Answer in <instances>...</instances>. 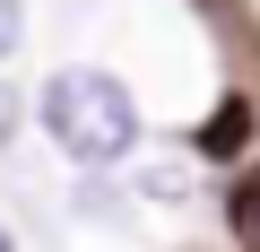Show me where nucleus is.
Returning <instances> with one entry per match:
<instances>
[{"mask_svg":"<svg viewBox=\"0 0 260 252\" xmlns=\"http://www.w3.org/2000/svg\"><path fill=\"white\" fill-rule=\"evenodd\" d=\"M0 252H9V226H0Z\"/></svg>","mask_w":260,"mask_h":252,"instance_id":"6","label":"nucleus"},{"mask_svg":"<svg viewBox=\"0 0 260 252\" xmlns=\"http://www.w3.org/2000/svg\"><path fill=\"white\" fill-rule=\"evenodd\" d=\"M243 122H251L243 104H217V122L200 131V148H208V157H234V139H243Z\"/></svg>","mask_w":260,"mask_h":252,"instance_id":"3","label":"nucleus"},{"mask_svg":"<svg viewBox=\"0 0 260 252\" xmlns=\"http://www.w3.org/2000/svg\"><path fill=\"white\" fill-rule=\"evenodd\" d=\"M18 35H26V0H0V52H18Z\"/></svg>","mask_w":260,"mask_h":252,"instance_id":"4","label":"nucleus"},{"mask_svg":"<svg viewBox=\"0 0 260 252\" xmlns=\"http://www.w3.org/2000/svg\"><path fill=\"white\" fill-rule=\"evenodd\" d=\"M225 217H234V243H243V252H260V174L234 191V209H225Z\"/></svg>","mask_w":260,"mask_h":252,"instance_id":"2","label":"nucleus"},{"mask_svg":"<svg viewBox=\"0 0 260 252\" xmlns=\"http://www.w3.org/2000/svg\"><path fill=\"white\" fill-rule=\"evenodd\" d=\"M35 113H44L52 148L78 157V165H121L139 148V104H130V87L104 78V70H52Z\"/></svg>","mask_w":260,"mask_h":252,"instance_id":"1","label":"nucleus"},{"mask_svg":"<svg viewBox=\"0 0 260 252\" xmlns=\"http://www.w3.org/2000/svg\"><path fill=\"white\" fill-rule=\"evenodd\" d=\"M9 131H18V96L0 87V148H9Z\"/></svg>","mask_w":260,"mask_h":252,"instance_id":"5","label":"nucleus"}]
</instances>
